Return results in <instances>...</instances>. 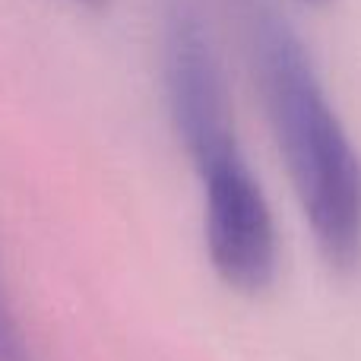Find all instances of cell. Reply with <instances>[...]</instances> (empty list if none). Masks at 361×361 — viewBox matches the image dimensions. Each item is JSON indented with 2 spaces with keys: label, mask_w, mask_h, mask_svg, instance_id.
I'll list each match as a JSON object with an SVG mask.
<instances>
[{
  "label": "cell",
  "mask_w": 361,
  "mask_h": 361,
  "mask_svg": "<svg viewBox=\"0 0 361 361\" xmlns=\"http://www.w3.org/2000/svg\"><path fill=\"white\" fill-rule=\"evenodd\" d=\"M247 51L301 216L336 273L361 267V156L301 35L269 6L247 16Z\"/></svg>",
  "instance_id": "obj_1"
},
{
  "label": "cell",
  "mask_w": 361,
  "mask_h": 361,
  "mask_svg": "<svg viewBox=\"0 0 361 361\" xmlns=\"http://www.w3.org/2000/svg\"><path fill=\"white\" fill-rule=\"evenodd\" d=\"M190 165L203 190V235L216 276L244 295L269 288L279 267L276 222L241 143H225Z\"/></svg>",
  "instance_id": "obj_2"
},
{
  "label": "cell",
  "mask_w": 361,
  "mask_h": 361,
  "mask_svg": "<svg viewBox=\"0 0 361 361\" xmlns=\"http://www.w3.org/2000/svg\"><path fill=\"white\" fill-rule=\"evenodd\" d=\"M162 82L184 152L235 133L228 82L212 32L193 0H169L162 19Z\"/></svg>",
  "instance_id": "obj_3"
},
{
  "label": "cell",
  "mask_w": 361,
  "mask_h": 361,
  "mask_svg": "<svg viewBox=\"0 0 361 361\" xmlns=\"http://www.w3.org/2000/svg\"><path fill=\"white\" fill-rule=\"evenodd\" d=\"M0 361H35L4 298H0Z\"/></svg>",
  "instance_id": "obj_4"
},
{
  "label": "cell",
  "mask_w": 361,
  "mask_h": 361,
  "mask_svg": "<svg viewBox=\"0 0 361 361\" xmlns=\"http://www.w3.org/2000/svg\"><path fill=\"white\" fill-rule=\"evenodd\" d=\"M70 4H76V6H86V10H105V6H108V0H70Z\"/></svg>",
  "instance_id": "obj_5"
},
{
  "label": "cell",
  "mask_w": 361,
  "mask_h": 361,
  "mask_svg": "<svg viewBox=\"0 0 361 361\" xmlns=\"http://www.w3.org/2000/svg\"><path fill=\"white\" fill-rule=\"evenodd\" d=\"M298 4H305V6H326V4H333V0H298Z\"/></svg>",
  "instance_id": "obj_6"
}]
</instances>
